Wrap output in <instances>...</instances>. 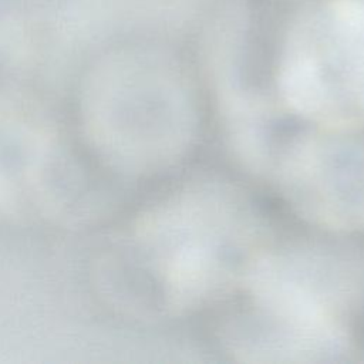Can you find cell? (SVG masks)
Here are the masks:
<instances>
[{
    "label": "cell",
    "mask_w": 364,
    "mask_h": 364,
    "mask_svg": "<svg viewBox=\"0 0 364 364\" xmlns=\"http://www.w3.org/2000/svg\"><path fill=\"white\" fill-rule=\"evenodd\" d=\"M128 239L136 282L155 310L168 314L202 307L243 283L263 252L249 206L215 183L186 188L156 205Z\"/></svg>",
    "instance_id": "1"
},
{
    "label": "cell",
    "mask_w": 364,
    "mask_h": 364,
    "mask_svg": "<svg viewBox=\"0 0 364 364\" xmlns=\"http://www.w3.org/2000/svg\"><path fill=\"white\" fill-rule=\"evenodd\" d=\"M243 284L250 310L232 341L240 360L316 363L350 350L358 274L340 253L303 246L263 250Z\"/></svg>",
    "instance_id": "2"
},
{
    "label": "cell",
    "mask_w": 364,
    "mask_h": 364,
    "mask_svg": "<svg viewBox=\"0 0 364 364\" xmlns=\"http://www.w3.org/2000/svg\"><path fill=\"white\" fill-rule=\"evenodd\" d=\"M289 109L314 127L364 129V0H326L287 28L276 68Z\"/></svg>",
    "instance_id": "3"
},
{
    "label": "cell",
    "mask_w": 364,
    "mask_h": 364,
    "mask_svg": "<svg viewBox=\"0 0 364 364\" xmlns=\"http://www.w3.org/2000/svg\"><path fill=\"white\" fill-rule=\"evenodd\" d=\"M277 179L287 202L313 225L364 230V129L316 127L284 149Z\"/></svg>",
    "instance_id": "4"
}]
</instances>
